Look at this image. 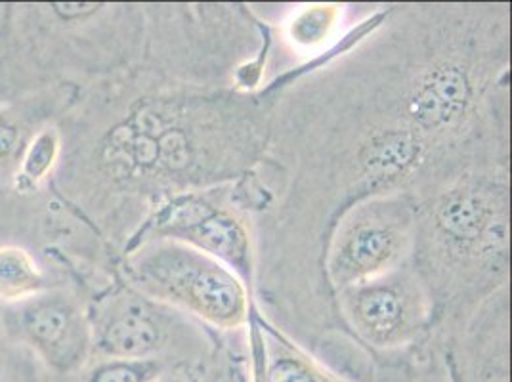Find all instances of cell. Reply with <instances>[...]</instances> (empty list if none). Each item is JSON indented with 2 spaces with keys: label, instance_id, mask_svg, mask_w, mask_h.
I'll return each mask as SVG.
<instances>
[{
  "label": "cell",
  "instance_id": "5bb4252c",
  "mask_svg": "<svg viewBox=\"0 0 512 382\" xmlns=\"http://www.w3.org/2000/svg\"><path fill=\"white\" fill-rule=\"evenodd\" d=\"M169 369V360L92 358L79 375L67 382H155Z\"/></svg>",
  "mask_w": 512,
  "mask_h": 382
},
{
  "label": "cell",
  "instance_id": "9a60e30c",
  "mask_svg": "<svg viewBox=\"0 0 512 382\" xmlns=\"http://www.w3.org/2000/svg\"><path fill=\"white\" fill-rule=\"evenodd\" d=\"M0 382H54L35 360V356L25 350L22 344L12 339L0 323Z\"/></svg>",
  "mask_w": 512,
  "mask_h": 382
},
{
  "label": "cell",
  "instance_id": "8fae6325",
  "mask_svg": "<svg viewBox=\"0 0 512 382\" xmlns=\"http://www.w3.org/2000/svg\"><path fill=\"white\" fill-rule=\"evenodd\" d=\"M64 153L62 130L56 123L41 128L25 146L12 172L8 186L2 190L12 199H35L48 190Z\"/></svg>",
  "mask_w": 512,
  "mask_h": 382
},
{
  "label": "cell",
  "instance_id": "e0dca14e",
  "mask_svg": "<svg viewBox=\"0 0 512 382\" xmlns=\"http://www.w3.org/2000/svg\"><path fill=\"white\" fill-rule=\"evenodd\" d=\"M155 382H188L182 373H172V369L165 371Z\"/></svg>",
  "mask_w": 512,
  "mask_h": 382
},
{
  "label": "cell",
  "instance_id": "3957f363",
  "mask_svg": "<svg viewBox=\"0 0 512 382\" xmlns=\"http://www.w3.org/2000/svg\"><path fill=\"white\" fill-rule=\"evenodd\" d=\"M88 293L62 283L35 297L0 306L4 331L29 350L54 382L71 381L92 360Z\"/></svg>",
  "mask_w": 512,
  "mask_h": 382
},
{
  "label": "cell",
  "instance_id": "30bf717a",
  "mask_svg": "<svg viewBox=\"0 0 512 382\" xmlns=\"http://www.w3.org/2000/svg\"><path fill=\"white\" fill-rule=\"evenodd\" d=\"M83 88L60 85L0 102V191L16 169L23 149L41 128L60 121Z\"/></svg>",
  "mask_w": 512,
  "mask_h": 382
},
{
  "label": "cell",
  "instance_id": "9c48e42d",
  "mask_svg": "<svg viewBox=\"0 0 512 382\" xmlns=\"http://www.w3.org/2000/svg\"><path fill=\"white\" fill-rule=\"evenodd\" d=\"M474 96V83L463 65L448 60L432 64L407 92L406 123L423 138L448 134L469 117Z\"/></svg>",
  "mask_w": 512,
  "mask_h": 382
},
{
  "label": "cell",
  "instance_id": "6da1fadb",
  "mask_svg": "<svg viewBox=\"0 0 512 382\" xmlns=\"http://www.w3.org/2000/svg\"><path fill=\"white\" fill-rule=\"evenodd\" d=\"M241 115L216 98L125 100L111 81L92 83L58 121L64 153L50 190L111 245L134 199L234 174L253 142Z\"/></svg>",
  "mask_w": 512,
  "mask_h": 382
},
{
  "label": "cell",
  "instance_id": "8992f818",
  "mask_svg": "<svg viewBox=\"0 0 512 382\" xmlns=\"http://www.w3.org/2000/svg\"><path fill=\"white\" fill-rule=\"evenodd\" d=\"M176 241L195 251L213 256L224 266L235 268V274H251V245L243 222L213 199L188 193L176 195L165 205H159L132 232L123 253L148 241Z\"/></svg>",
  "mask_w": 512,
  "mask_h": 382
},
{
  "label": "cell",
  "instance_id": "2e32d148",
  "mask_svg": "<svg viewBox=\"0 0 512 382\" xmlns=\"http://www.w3.org/2000/svg\"><path fill=\"white\" fill-rule=\"evenodd\" d=\"M262 382H342L291 350H279L264 367Z\"/></svg>",
  "mask_w": 512,
  "mask_h": 382
},
{
  "label": "cell",
  "instance_id": "277c9868",
  "mask_svg": "<svg viewBox=\"0 0 512 382\" xmlns=\"http://www.w3.org/2000/svg\"><path fill=\"white\" fill-rule=\"evenodd\" d=\"M417 213L404 197H388L356 207L339 226L327 258V274L337 289H348L398 268L409 251Z\"/></svg>",
  "mask_w": 512,
  "mask_h": 382
},
{
  "label": "cell",
  "instance_id": "7a4b0ae2",
  "mask_svg": "<svg viewBox=\"0 0 512 382\" xmlns=\"http://www.w3.org/2000/svg\"><path fill=\"white\" fill-rule=\"evenodd\" d=\"M121 277L142 295L178 306L222 329L247 319V291L234 272L213 256L176 241H148L132 249Z\"/></svg>",
  "mask_w": 512,
  "mask_h": 382
},
{
  "label": "cell",
  "instance_id": "5b68a950",
  "mask_svg": "<svg viewBox=\"0 0 512 382\" xmlns=\"http://www.w3.org/2000/svg\"><path fill=\"white\" fill-rule=\"evenodd\" d=\"M92 358L169 360L174 319L171 306L142 295L123 277L88 293Z\"/></svg>",
  "mask_w": 512,
  "mask_h": 382
},
{
  "label": "cell",
  "instance_id": "ba28073f",
  "mask_svg": "<svg viewBox=\"0 0 512 382\" xmlns=\"http://www.w3.org/2000/svg\"><path fill=\"white\" fill-rule=\"evenodd\" d=\"M341 293L350 325L375 348L406 346L427 321L423 287L413 272L400 266Z\"/></svg>",
  "mask_w": 512,
  "mask_h": 382
},
{
  "label": "cell",
  "instance_id": "4fadbf2b",
  "mask_svg": "<svg viewBox=\"0 0 512 382\" xmlns=\"http://www.w3.org/2000/svg\"><path fill=\"white\" fill-rule=\"evenodd\" d=\"M39 92L22 64L16 41L14 4H0V102Z\"/></svg>",
  "mask_w": 512,
  "mask_h": 382
},
{
  "label": "cell",
  "instance_id": "52a82bcc",
  "mask_svg": "<svg viewBox=\"0 0 512 382\" xmlns=\"http://www.w3.org/2000/svg\"><path fill=\"white\" fill-rule=\"evenodd\" d=\"M507 190L488 180H465L444 191L430 216L436 243L451 260L495 262L507 258Z\"/></svg>",
  "mask_w": 512,
  "mask_h": 382
},
{
  "label": "cell",
  "instance_id": "7c38bea8",
  "mask_svg": "<svg viewBox=\"0 0 512 382\" xmlns=\"http://www.w3.org/2000/svg\"><path fill=\"white\" fill-rule=\"evenodd\" d=\"M69 283L56 276L31 249L18 243L0 245V306L35 297Z\"/></svg>",
  "mask_w": 512,
  "mask_h": 382
}]
</instances>
